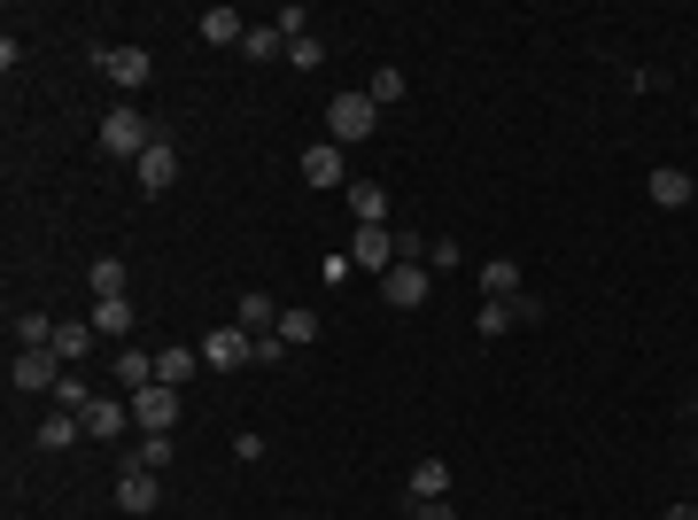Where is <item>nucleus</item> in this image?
<instances>
[{
    "mask_svg": "<svg viewBox=\"0 0 698 520\" xmlns=\"http://www.w3.org/2000/svg\"><path fill=\"white\" fill-rule=\"evenodd\" d=\"M373 125H381V109H373V94H365V85H358V94H334V102H326V132H334V148L373 140Z\"/></svg>",
    "mask_w": 698,
    "mask_h": 520,
    "instance_id": "f257e3e1",
    "label": "nucleus"
},
{
    "mask_svg": "<svg viewBox=\"0 0 698 520\" xmlns=\"http://www.w3.org/2000/svg\"><path fill=\"white\" fill-rule=\"evenodd\" d=\"M62 373H70V366H62L55 350H16V358H9L16 396H55V389H62Z\"/></svg>",
    "mask_w": 698,
    "mask_h": 520,
    "instance_id": "f03ea898",
    "label": "nucleus"
},
{
    "mask_svg": "<svg viewBox=\"0 0 698 520\" xmlns=\"http://www.w3.org/2000/svg\"><path fill=\"white\" fill-rule=\"evenodd\" d=\"M202 366H210V373H241V366H256V334H241V326H210V334H202Z\"/></svg>",
    "mask_w": 698,
    "mask_h": 520,
    "instance_id": "7ed1b4c3",
    "label": "nucleus"
},
{
    "mask_svg": "<svg viewBox=\"0 0 698 520\" xmlns=\"http://www.w3.org/2000/svg\"><path fill=\"white\" fill-rule=\"evenodd\" d=\"M132 419H140V436H171V427H179V389L148 381V389L132 396Z\"/></svg>",
    "mask_w": 698,
    "mask_h": 520,
    "instance_id": "20e7f679",
    "label": "nucleus"
},
{
    "mask_svg": "<svg viewBox=\"0 0 698 520\" xmlns=\"http://www.w3.org/2000/svg\"><path fill=\"white\" fill-rule=\"evenodd\" d=\"M102 148H109V155H132V163H140V155L155 148V132L140 125V109H109V117H102Z\"/></svg>",
    "mask_w": 698,
    "mask_h": 520,
    "instance_id": "39448f33",
    "label": "nucleus"
},
{
    "mask_svg": "<svg viewBox=\"0 0 698 520\" xmlns=\"http://www.w3.org/2000/svg\"><path fill=\"white\" fill-rule=\"evenodd\" d=\"M427 288H434V273H427V265H388V280H381L388 311H419V303H427Z\"/></svg>",
    "mask_w": 698,
    "mask_h": 520,
    "instance_id": "423d86ee",
    "label": "nucleus"
},
{
    "mask_svg": "<svg viewBox=\"0 0 698 520\" xmlns=\"http://www.w3.org/2000/svg\"><path fill=\"white\" fill-rule=\"evenodd\" d=\"M349 265L388 280V265H396V241H388V226H358V241H349Z\"/></svg>",
    "mask_w": 698,
    "mask_h": 520,
    "instance_id": "0eeeda50",
    "label": "nucleus"
},
{
    "mask_svg": "<svg viewBox=\"0 0 698 520\" xmlns=\"http://www.w3.org/2000/svg\"><path fill=\"white\" fill-rule=\"evenodd\" d=\"M171 180H179V148L155 132V148L140 155V195H171Z\"/></svg>",
    "mask_w": 698,
    "mask_h": 520,
    "instance_id": "6e6552de",
    "label": "nucleus"
},
{
    "mask_svg": "<svg viewBox=\"0 0 698 520\" xmlns=\"http://www.w3.org/2000/svg\"><path fill=\"white\" fill-rule=\"evenodd\" d=\"M117 505H125L132 520H148V512L163 505V489H155V474H148V466H125V474H117Z\"/></svg>",
    "mask_w": 698,
    "mask_h": 520,
    "instance_id": "1a4fd4ad",
    "label": "nucleus"
},
{
    "mask_svg": "<svg viewBox=\"0 0 698 520\" xmlns=\"http://www.w3.org/2000/svg\"><path fill=\"white\" fill-rule=\"evenodd\" d=\"M78 419H85V436H94V443H117V436H125V419H132V404H117V396H94V404H85Z\"/></svg>",
    "mask_w": 698,
    "mask_h": 520,
    "instance_id": "9d476101",
    "label": "nucleus"
},
{
    "mask_svg": "<svg viewBox=\"0 0 698 520\" xmlns=\"http://www.w3.org/2000/svg\"><path fill=\"white\" fill-rule=\"evenodd\" d=\"M102 78H117V85H148L155 62H148V47H102Z\"/></svg>",
    "mask_w": 698,
    "mask_h": 520,
    "instance_id": "9b49d317",
    "label": "nucleus"
},
{
    "mask_svg": "<svg viewBox=\"0 0 698 520\" xmlns=\"http://www.w3.org/2000/svg\"><path fill=\"white\" fill-rule=\"evenodd\" d=\"M303 180H311V187H349V163H341V148H334V140L303 148Z\"/></svg>",
    "mask_w": 698,
    "mask_h": 520,
    "instance_id": "f8f14e48",
    "label": "nucleus"
},
{
    "mask_svg": "<svg viewBox=\"0 0 698 520\" xmlns=\"http://www.w3.org/2000/svg\"><path fill=\"white\" fill-rule=\"evenodd\" d=\"M349 218L358 226H388V187L381 180H349Z\"/></svg>",
    "mask_w": 698,
    "mask_h": 520,
    "instance_id": "ddd939ff",
    "label": "nucleus"
},
{
    "mask_svg": "<svg viewBox=\"0 0 698 520\" xmlns=\"http://www.w3.org/2000/svg\"><path fill=\"white\" fill-rule=\"evenodd\" d=\"M47 350H55L62 366H85V350H94V319H62V326H55V342H47Z\"/></svg>",
    "mask_w": 698,
    "mask_h": 520,
    "instance_id": "4468645a",
    "label": "nucleus"
},
{
    "mask_svg": "<svg viewBox=\"0 0 698 520\" xmlns=\"http://www.w3.org/2000/svg\"><path fill=\"white\" fill-rule=\"evenodd\" d=\"M481 303H520V265L512 256H489L481 265Z\"/></svg>",
    "mask_w": 698,
    "mask_h": 520,
    "instance_id": "2eb2a0df",
    "label": "nucleus"
},
{
    "mask_svg": "<svg viewBox=\"0 0 698 520\" xmlns=\"http://www.w3.org/2000/svg\"><path fill=\"white\" fill-rule=\"evenodd\" d=\"M233 326H241V334H280V303H272L265 288H248V296H241V319H233Z\"/></svg>",
    "mask_w": 698,
    "mask_h": 520,
    "instance_id": "dca6fc26",
    "label": "nucleus"
},
{
    "mask_svg": "<svg viewBox=\"0 0 698 520\" xmlns=\"http://www.w3.org/2000/svg\"><path fill=\"white\" fill-rule=\"evenodd\" d=\"M125 280H132L125 256H94V265H85V288H94V303H102V296H125Z\"/></svg>",
    "mask_w": 698,
    "mask_h": 520,
    "instance_id": "f3484780",
    "label": "nucleus"
},
{
    "mask_svg": "<svg viewBox=\"0 0 698 520\" xmlns=\"http://www.w3.org/2000/svg\"><path fill=\"white\" fill-rule=\"evenodd\" d=\"M202 39H210V47H241V39H248V16H241V9H202Z\"/></svg>",
    "mask_w": 698,
    "mask_h": 520,
    "instance_id": "a211bd4d",
    "label": "nucleus"
},
{
    "mask_svg": "<svg viewBox=\"0 0 698 520\" xmlns=\"http://www.w3.org/2000/svg\"><path fill=\"white\" fill-rule=\"evenodd\" d=\"M690 187H698L690 171H652V187H644V195H652V210H683V203H690Z\"/></svg>",
    "mask_w": 698,
    "mask_h": 520,
    "instance_id": "6ab92c4d",
    "label": "nucleus"
},
{
    "mask_svg": "<svg viewBox=\"0 0 698 520\" xmlns=\"http://www.w3.org/2000/svg\"><path fill=\"white\" fill-rule=\"evenodd\" d=\"M434 497H451V466L443 459H419L411 466V505H434Z\"/></svg>",
    "mask_w": 698,
    "mask_h": 520,
    "instance_id": "aec40b11",
    "label": "nucleus"
},
{
    "mask_svg": "<svg viewBox=\"0 0 698 520\" xmlns=\"http://www.w3.org/2000/svg\"><path fill=\"white\" fill-rule=\"evenodd\" d=\"M132 326H140L132 296H102V303H94V334H132Z\"/></svg>",
    "mask_w": 698,
    "mask_h": 520,
    "instance_id": "412c9836",
    "label": "nucleus"
},
{
    "mask_svg": "<svg viewBox=\"0 0 698 520\" xmlns=\"http://www.w3.org/2000/svg\"><path fill=\"white\" fill-rule=\"evenodd\" d=\"M78 436H85V419H78V412H47V419H39V451H70Z\"/></svg>",
    "mask_w": 698,
    "mask_h": 520,
    "instance_id": "4be33fe9",
    "label": "nucleus"
},
{
    "mask_svg": "<svg viewBox=\"0 0 698 520\" xmlns=\"http://www.w3.org/2000/svg\"><path fill=\"white\" fill-rule=\"evenodd\" d=\"M241 55H248V62H280V55H288V32H280V24H248Z\"/></svg>",
    "mask_w": 698,
    "mask_h": 520,
    "instance_id": "5701e85b",
    "label": "nucleus"
},
{
    "mask_svg": "<svg viewBox=\"0 0 698 520\" xmlns=\"http://www.w3.org/2000/svg\"><path fill=\"white\" fill-rule=\"evenodd\" d=\"M195 366H202V350H155V381H163V389H187Z\"/></svg>",
    "mask_w": 698,
    "mask_h": 520,
    "instance_id": "b1692460",
    "label": "nucleus"
},
{
    "mask_svg": "<svg viewBox=\"0 0 698 520\" xmlns=\"http://www.w3.org/2000/svg\"><path fill=\"white\" fill-rule=\"evenodd\" d=\"M365 94H373V109H396V102L411 94V78H404V70L388 62V70H373V78H365Z\"/></svg>",
    "mask_w": 698,
    "mask_h": 520,
    "instance_id": "393cba45",
    "label": "nucleus"
},
{
    "mask_svg": "<svg viewBox=\"0 0 698 520\" xmlns=\"http://www.w3.org/2000/svg\"><path fill=\"white\" fill-rule=\"evenodd\" d=\"M117 381H125V389H148V381H155V358L140 350V342H125V350H117Z\"/></svg>",
    "mask_w": 698,
    "mask_h": 520,
    "instance_id": "a878e982",
    "label": "nucleus"
},
{
    "mask_svg": "<svg viewBox=\"0 0 698 520\" xmlns=\"http://www.w3.org/2000/svg\"><path fill=\"white\" fill-rule=\"evenodd\" d=\"M55 342V319L47 311H16V350H47Z\"/></svg>",
    "mask_w": 698,
    "mask_h": 520,
    "instance_id": "bb28decb",
    "label": "nucleus"
},
{
    "mask_svg": "<svg viewBox=\"0 0 698 520\" xmlns=\"http://www.w3.org/2000/svg\"><path fill=\"white\" fill-rule=\"evenodd\" d=\"M280 342H288V350H303V342H318V311H280Z\"/></svg>",
    "mask_w": 698,
    "mask_h": 520,
    "instance_id": "cd10ccee",
    "label": "nucleus"
},
{
    "mask_svg": "<svg viewBox=\"0 0 698 520\" xmlns=\"http://www.w3.org/2000/svg\"><path fill=\"white\" fill-rule=\"evenodd\" d=\"M272 24L288 32V47H295V39H311V9H303V0H288V9H280Z\"/></svg>",
    "mask_w": 698,
    "mask_h": 520,
    "instance_id": "c85d7f7f",
    "label": "nucleus"
},
{
    "mask_svg": "<svg viewBox=\"0 0 698 520\" xmlns=\"http://www.w3.org/2000/svg\"><path fill=\"white\" fill-rule=\"evenodd\" d=\"M474 334H489V342H497V334H512V303H481V319H474Z\"/></svg>",
    "mask_w": 698,
    "mask_h": 520,
    "instance_id": "c756f323",
    "label": "nucleus"
},
{
    "mask_svg": "<svg viewBox=\"0 0 698 520\" xmlns=\"http://www.w3.org/2000/svg\"><path fill=\"white\" fill-rule=\"evenodd\" d=\"M85 404H94V396H85V381H78V373H62V389H55V412H85Z\"/></svg>",
    "mask_w": 698,
    "mask_h": 520,
    "instance_id": "7c9ffc66",
    "label": "nucleus"
},
{
    "mask_svg": "<svg viewBox=\"0 0 698 520\" xmlns=\"http://www.w3.org/2000/svg\"><path fill=\"white\" fill-rule=\"evenodd\" d=\"M132 466H148V474L171 466V436H140V459H132Z\"/></svg>",
    "mask_w": 698,
    "mask_h": 520,
    "instance_id": "2f4dec72",
    "label": "nucleus"
},
{
    "mask_svg": "<svg viewBox=\"0 0 698 520\" xmlns=\"http://www.w3.org/2000/svg\"><path fill=\"white\" fill-rule=\"evenodd\" d=\"M458 265H466L458 241H434V249H427V273H458Z\"/></svg>",
    "mask_w": 698,
    "mask_h": 520,
    "instance_id": "473e14b6",
    "label": "nucleus"
},
{
    "mask_svg": "<svg viewBox=\"0 0 698 520\" xmlns=\"http://www.w3.org/2000/svg\"><path fill=\"white\" fill-rule=\"evenodd\" d=\"M288 62H295V70H318V62H326V47H318V32H311V39H295V47H288Z\"/></svg>",
    "mask_w": 698,
    "mask_h": 520,
    "instance_id": "72a5a7b5",
    "label": "nucleus"
},
{
    "mask_svg": "<svg viewBox=\"0 0 698 520\" xmlns=\"http://www.w3.org/2000/svg\"><path fill=\"white\" fill-rule=\"evenodd\" d=\"M411 520H458V512H451V497H434V505H411Z\"/></svg>",
    "mask_w": 698,
    "mask_h": 520,
    "instance_id": "f704fd0d",
    "label": "nucleus"
},
{
    "mask_svg": "<svg viewBox=\"0 0 698 520\" xmlns=\"http://www.w3.org/2000/svg\"><path fill=\"white\" fill-rule=\"evenodd\" d=\"M660 520H698V505H667V512H660Z\"/></svg>",
    "mask_w": 698,
    "mask_h": 520,
    "instance_id": "c9c22d12",
    "label": "nucleus"
},
{
    "mask_svg": "<svg viewBox=\"0 0 698 520\" xmlns=\"http://www.w3.org/2000/svg\"><path fill=\"white\" fill-rule=\"evenodd\" d=\"M690 203H698V187H690Z\"/></svg>",
    "mask_w": 698,
    "mask_h": 520,
    "instance_id": "e433bc0d",
    "label": "nucleus"
}]
</instances>
